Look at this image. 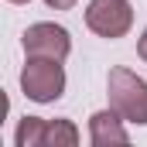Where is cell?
<instances>
[{
    "mask_svg": "<svg viewBox=\"0 0 147 147\" xmlns=\"http://www.w3.org/2000/svg\"><path fill=\"white\" fill-rule=\"evenodd\" d=\"M137 55L147 62V28H144V34H140V41H137Z\"/></svg>",
    "mask_w": 147,
    "mask_h": 147,
    "instance_id": "obj_9",
    "label": "cell"
},
{
    "mask_svg": "<svg viewBox=\"0 0 147 147\" xmlns=\"http://www.w3.org/2000/svg\"><path fill=\"white\" fill-rule=\"evenodd\" d=\"M86 28L99 38H123L134 28V7L127 0H89L86 7Z\"/></svg>",
    "mask_w": 147,
    "mask_h": 147,
    "instance_id": "obj_3",
    "label": "cell"
},
{
    "mask_svg": "<svg viewBox=\"0 0 147 147\" xmlns=\"http://www.w3.org/2000/svg\"><path fill=\"white\" fill-rule=\"evenodd\" d=\"M21 45H24V55L28 58H55V62H65L69 51H72L69 31L62 24H51V21L31 24L24 31V38H21Z\"/></svg>",
    "mask_w": 147,
    "mask_h": 147,
    "instance_id": "obj_4",
    "label": "cell"
},
{
    "mask_svg": "<svg viewBox=\"0 0 147 147\" xmlns=\"http://www.w3.org/2000/svg\"><path fill=\"white\" fill-rule=\"evenodd\" d=\"M45 127H48V120H41V116H24V120L17 123L14 144L17 147H45Z\"/></svg>",
    "mask_w": 147,
    "mask_h": 147,
    "instance_id": "obj_7",
    "label": "cell"
},
{
    "mask_svg": "<svg viewBox=\"0 0 147 147\" xmlns=\"http://www.w3.org/2000/svg\"><path fill=\"white\" fill-rule=\"evenodd\" d=\"M7 3H28V0H7Z\"/></svg>",
    "mask_w": 147,
    "mask_h": 147,
    "instance_id": "obj_10",
    "label": "cell"
},
{
    "mask_svg": "<svg viewBox=\"0 0 147 147\" xmlns=\"http://www.w3.org/2000/svg\"><path fill=\"white\" fill-rule=\"evenodd\" d=\"M106 96H110V106L127 123L147 127V82L137 72H130V69H110Z\"/></svg>",
    "mask_w": 147,
    "mask_h": 147,
    "instance_id": "obj_1",
    "label": "cell"
},
{
    "mask_svg": "<svg viewBox=\"0 0 147 147\" xmlns=\"http://www.w3.org/2000/svg\"><path fill=\"white\" fill-rule=\"evenodd\" d=\"M75 144H79V127L72 120H48L45 147H75Z\"/></svg>",
    "mask_w": 147,
    "mask_h": 147,
    "instance_id": "obj_6",
    "label": "cell"
},
{
    "mask_svg": "<svg viewBox=\"0 0 147 147\" xmlns=\"http://www.w3.org/2000/svg\"><path fill=\"white\" fill-rule=\"evenodd\" d=\"M21 89L34 103H55L65 92V69L55 58H28L21 69Z\"/></svg>",
    "mask_w": 147,
    "mask_h": 147,
    "instance_id": "obj_2",
    "label": "cell"
},
{
    "mask_svg": "<svg viewBox=\"0 0 147 147\" xmlns=\"http://www.w3.org/2000/svg\"><path fill=\"white\" fill-rule=\"evenodd\" d=\"M45 3H48L51 10H72V7L79 3V0H45Z\"/></svg>",
    "mask_w": 147,
    "mask_h": 147,
    "instance_id": "obj_8",
    "label": "cell"
},
{
    "mask_svg": "<svg viewBox=\"0 0 147 147\" xmlns=\"http://www.w3.org/2000/svg\"><path fill=\"white\" fill-rule=\"evenodd\" d=\"M127 120L120 116V113L113 110H99L89 116V140L92 147H110V144H130V134H127V127H123Z\"/></svg>",
    "mask_w": 147,
    "mask_h": 147,
    "instance_id": "obj_5",
    "label": "cell"
}]
</instances>
